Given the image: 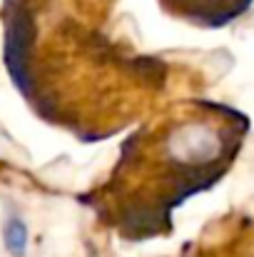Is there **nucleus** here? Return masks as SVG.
<instances>
[{
  "mask_svg": "<svg viewBox=\"0 0 254 257\" xmlns=\"http://www.w3.org/2000/svg\"><path fill=\"white\" fill-rule=\"evenodd\" d=\"M0 237H3V247L10 257H25L30 247V227L25 222V217L18 210H8L0 225Z\"/></svg>",
  "mask_w": 254,
  "mask_h": 257,
  "instance_id": "1",
  "label": "nucleus"
},
{
  "mask_svg": "<svg viewBox=\"0 0 254 257\" xmlns=\"http://www.w3.org/2000/svg\"><path fill=\"white\" fill-rule=\"evenodd\" d=\"M252 0H219V5L224 8V13H227V18H232V15H237L244 5H249Z\"/></svg>",
  "mask_w": 254,
  "mask_h": 257,
  "instance_id": "2",
  "label": "nucleus"
}]
</instances>
